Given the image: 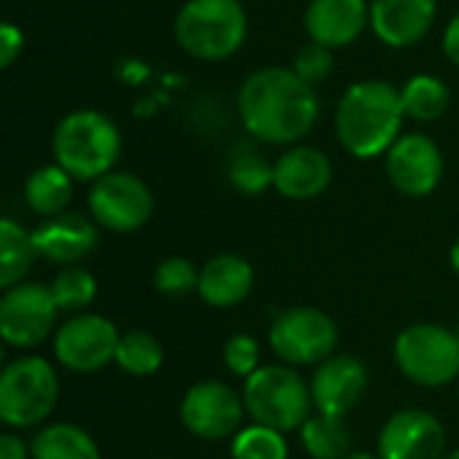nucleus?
Returning <instances> with one entry per match:
<instances>
[{"instance_id": "obj_23", "label": "nucleus", "mask_w": 459, "mask_h": 459, "mask_svg": "<svg viewBox=\"0 0 459 459\" xmlns=\"http://www.w3.org/2000/svg\"><path fill=\"white\" fill-rule=\"evenodd\" d=\"M30 457L32 459H100V449L94 438L67 422H56L35 433L30 444Z\"/></svg>"}, {"instance_id": "obj_37", "label": "nucleus", "mask_w": 459, "mask_h": 459, "mask_svg": "<svg viewBox=\"0 0 459 459\" xmlns=\"http://www.w3.org/2000/svg\"><path fill=\"white\" fill-rule=\"evenodd\" d=\"M344 459H379V457H374V455H363V452H358V455H347Z\"/></svg>"}, {"instance_id": "obj_30", "label": "nucleus", "mask_w": 459, "mask_h": 459, "mask_svg": "<svg viewBox=\"0 0 459 459\" xmlns=\"http://www.w3.org/2000/svg\"><path fill=\"white\" fill-rule=\"evenodd\" d=\"M153 285L161 296L169 299H183L188 293H194L199 288V272L194 269V264L188 258L172 255L164 258L156 272H153Z\"/></svg>"}, {"instance_id": "obj_28", "label": "nucleus", "mask_w": 459, "mask_h": 459, "mask_svg": "<svg viewBox=\"0 0 459 459\" xmlns=\"http://www.w3.org/2000/svg\"><path fill=\"white\" fill-rule=\"evenodd\" d=\"M48 288H51V296H54L59 312L86 309L97 296V280L81 266H65Z\"/></svg>"}, {"instance_id": "obj_13", "label": "nucleus", "mask_w": 459, "mask_h": 459, "mask_svg": "<svg viewBox=\"0 0 459 459\" xmlns=\"http://www.w3.org/2000/svg\"><path fill=\"white\" fill-rule=\"evenodd\" d=\"M387 178L395 191L422 199L430 196L444 178V153L425 132H409L387 151Z\"/></svg>"}, {"instance_id": "obj_24", "label": "nucleus", "mask_w": 459, "mask_h": 459, "mask_svg": "<svg viewBox=\"0 0 459 459\" xmlns=\"http://www.w3.org/2000/svg\"><path fill=\"white\" fill-rule=\"evenodd\" d=\"M38 258V250L32 245V231H24L16 221L3 218L0 221V288L8 290L19 285L32 264Z\"/></svg>"}, {"instance_id": "obj_5", "label": "nucleus", "mask_w": 459, "mask_h": 459, "mask_svg": "<svg viewBox=\"0 0 459 459\" xmlns=\"http://www.w3.org/2000/svg\"><path fill=\"white\" fill-rule=\"evenodd\" d=\"M245 411L255 425L290 433L304 428L309 409L315 406L309 385L285 366H261L245 379L242 390Z\"/></svg>"}, {"instance_id": "obj_11", "label": "nucleus", "mask_w": 459, "mask_h": 459, "mask_svg": "<svg viewBox=\"0 0 459 459\" xmlns=\"http://www.w3.org/2000/svg\"><path fill=\"white\" fill-rule=\"evenodd\" d=\"M118 331L102 315H78L59 325L54 336L56 360L73 374H97L116 360Z\"/></svg>"}, {"instance_id": "obj_22", "label": "nucleus", "mask_w": 459, "mask_h": 459, "mask_svg": "<svg viewBox=\"0 0 459 459\" xmlns=\"http://www.w3.org/2000/svg\"><path fill=\"white\" fill-rule=\"evenodd\" d=\"M401 105H403L406 118L430 124V121H438L449 110L452 91L444 78L433 73H417L401 86Z\"/></svg>"}, {"instance_id": "obj_36", "label": "nucleus", "mask_w": 459, "mask_h": 459, "mask_svg": "<svg viewBox=\"0 0 459 459\" xmlns=\"http://www.w3.org/2000/svg\"><path fill=\"white\" fill-rule=\"evenodd\" d=\"M452 266L459 272V239L452 245Z\"/></svg>"}, {"instance_id": "obj_16", "label": "nucleus", "mask_w": 459, "mask_h": 459, "mask_svg": "<svg viewBox=\"0 0 459 459\" xmlns=\"http://www.w3.org/2000/svg\"><path fill=\"white\" fill-rule=\"evenodd\" d=\"M371 32L387 48H411L422 43L438 16V0H368Z\"/></svg>"}, {"instance_id": "obj_9", "label": "nucleus", "mask_w": 459, "mask_h": 459, "mask_svg": "<svg viewBox=\"0 0 459 459\" xmlns=\"http://www.w3.org/2000/svg\"><path fill=\"white\" fill-rule=\"evenodd\" d=\"M89 215L100 229L113 234H132L153 215V194L132 172H108L89 188Z\"/></svg>"}, {"instance_id": "obj_3", "label": "nucleus", "mask_w": 459, "mask_h": 459, "mask_svg": "<svg viewBox=\"0 0 459 459\" xmlns=\"http://www.w3.org/2000/svg\"><path fill=\"white\" fill-rule=\"evenodd\" d=\"M121 129L94 108L65 113L51 134L54 161L78 183H94L113 172L121 159Z\"/></svg>"}, {"instance_id": "obj_14", "label": "nucleus", "mask_w": 459, "mask_h": 459, "mask_svg": "<svg viewBox=\"0 0 459 459\" xmlns=\"http://www.w3.org/2000/svg\"><path fill=\"white\" fill-rule=\"evenodd\" d=\"M444 425L422 409H403L382 428L379 459H444Z\"/></svg>"}, {"instance_id": "obj_39", "label": "nucleus", "mask_w": 459, "mask_h": 459, "mask_svg": "<svg viewBox=\"0 0 459 459\" xmlns=\"http://www.w3.org/2000/svg\"><path fill=\"white\" fill-rule=\"evenodd\" d=\"M455 333H457V339H459V325H457V331H455Z\"/></svg>"}, {"instance_id": "obj_6", "label": "nucleus", "mask_w": 459, "mask_h": 459, "mask_svg": "<svg viewBox=\"0 0 459 459\" xmlns=\"http://www.w3.org/2000/svg\"><path fill=\"white\" fill-rule=\"evenodd\" d=\"M59 401V377L38 355L8 363L0 374V422L16 430L40 425Z\"/></svg>"}, {"instance_id": "obj_10", "label": "nucleus", "mask_w": 459, "mask_h": 459, "mask_svg": "<svg viewBox=\"0 0 459 459\" xmlns=\"http://www.w3.org/2000/svg\"><path fill=\"white\" fill-rule=\"evenodd\" d=\"M59 307L51 288L38 282H19L0 299V336L16 350L43 344L56 325Z\"/></svg>"}, {"instance_id": "obj_18", "label": "nucleus", "mask_w": 459, "mask_h": 459, "mask_svg": "<svg viewBox=\"0 0 459 459\" xmlns=\"http://www.w3.org/2000/svg\"><path fill=\"white\" fill-rule=\"evenodd\" d=\"M100 242L97 223L78 212H62L56 218H46L32 231V245L40 258L51 264L73 266L94 253Z\"/></svg>"}, {"instance_id": "obj_15", "label": "nucleus", "mask_w": 459, "mask_h": 459, "mask_svg": "<svg viewBox=\"0 0 459 459\" xmlns=\"http://www.w3.org/2000/svg\"><path fill=\"white\" fill-rule=\"evenodd\" d=\"M304 30L312 43L331 51L347 48L371 30L368 0H309L304 8Z\"/></svg>"}, {"instance_id": "obj_20", "label": "nucleus", "mask_w": 459, "mask_h": 459, "mask_svg": "<svg viewBox=\"0 0 459 459\" xmlns=\"http://www.w3.org/2000/svg\"><path fill=\"white\" fill-rule=\"evenodd\" d=\"M253 282H255V272L245 258L218 255V258H210L199 269L196 293L202 296L204 304L215 309H231L250 296Z\"/></svg>"}, {"instance_id": "obj_7", "label": "nucleus", "mask_w": 459, "mask_h": 459, "mask_svg": "<svg viewBox=\"0 0 459 459\" xmlns=\"http://www.w3.org/2000/svg\"><path fill=\"white\" fill-rule=\"evenodd\" d=\"M395 363L414 385L444 387L459 379L457 333L436 323L409 325L395 339Z\"/></svg>"}, {"instance_id": "obj_29", "label": "nucleus", "mask_w": 459, "mask_h": 459, "mask_svg": "<svg viewBox=\"0 0 459 459\" xmlns=\"http://www.w3.org/2000/svg\"><path fill=\"white\" fill-rule=\"evenodd\" d=\"M234 459H288V441L280 430L266 425H250L231 441Z\"/></svg>"}, {"instance_id": "obj_34", "label": "nucleus", "mask_w": 459, "mask_h": 459, "mask_svg": "<svg viewBox=\"0 0 459 459\" xmlns=\"http://www.w3.org/2000/svg\"><path fill=\"white\" fill-rule=\"evenodd\" d=\"M441 48H444V56L459 67V11L449 19L446 30H444V38H441Z\"/></svg>"}, {"instance_id": "obj_38", "label": "nucleus", "mask_w": 459, "mask_h": 459, "mask_svg": "<svg viewBox=\"0 0 459 459\" xmlns=\"http://www.w3.org/2000/svg\"><path fill=\"white\" fill-rule=\"evenodd\" d=\"M444 459H459V449H457V452H452V455H446Z\"/></svg>"}, {"instance_id": "obj_17", "label": "nucleus", "mask_w": 459, "mask_h": 459, "mask_svg": "<svg viewBox=\"0 0 459 459\" xmlns=\"http://www.w3.org/2000/svg\"><path fill=\"white\" fill-rule=\"evenodd\" d=\"M368 387V371L366 366L352 355H331L323 360L312 377V401L320 414L328 417H344L358 406Z\"/></svg>"}, {"instance_id": "obj_12", "label": "nucleus", "mask_w": 459, "mask_h": 459, "mask_svg": "<svg viewBox=\"0 0 459 459\" xmlns=\"http://www.w3.org/2000/svg\"><path fill=\"white\" fill-rule=\"evenodd\" d=\"M245 401L226 382H199L180 403V420L186 430L202 441H223L239 433L245 420Z\"/></svg>"}, {"instance_id": "obj_8", "label": "nucleus", "mask_w": 459, "mask_h": 459, "mask_svg": "<svg viewBox=\"0 0 459 459\" xmlns=\"http://www.w3.org/2000/svg\"><path fill=\"white\" fill-rule=\"evenodd\" d=\"M269 344L290 366H320L339 344L336 323L315 307H293L274 317Z\"/></svg>"}, {"instance_id": "obj_1", "label": "nucleus", "mask_w": 459, "mask_h": 459, "mask_svg": "<svg viewBox=\"0 0 459 459\" xmlns=\"http://www.w3.org/2000/svg\"><path fill=\"white\" fill-rule=\"evenodd\" d=\"M237 116L255 143L296 145L315 129L320 100L315 86L299 78L293 67L266 65L239 83Z\"/></svg>"}, {"instance_id": "obj_33", "label": "nucleus", "mask_w": 459, "mask_h": 459, "mask_svg": "<svg viewBox=\"0 0 459 459\" xmlns=\"http://www.w3.org/2000/svg\"><path fill=\"white\" fill-rule=\"evenodd\" d=\"M24 51V32L13 22L0 24V67L8 70Z\"/></svg>"}, {"instance_id": "obj_32", "label": "nucleus", "mask_w": 459, "mask_h": 459, "mask_svg": "<svg viewBox=\"0 0 459 459\" xmlns=\"http://www.w3.org/2000/svg\"><path fill=\"white\" fill-rule=\"evenodd\" d=\"M258 360H261V347H258V342L250 333H237L223 347V363H226V368L231 374L242 377V379H247L250 374H255L261 368Z\"/></svg>"}, {"instance_id": "obj_35", "label": "nucleus", "mask_w": 459, "mask_h": 459, "mask_svg": "<svg viewBox=\"0 0 459 459\" xmlns=\"http://www.w3.org/2000/svg\"><path fill=\"white\" fill-rule=\"evenodd\" d=\"M0 459H27V446L13 433L0 436Z\"/></svg>"}, {"instance_id": "obj_27", "label": "nucleus", "mask_w": 459, "mask_h": 459, "mask_svg": "<svg viewBox=\"0 0 459 459\" xmlns=\"http://www.w3.org/2000/svg\"><path fill=\"white\" fill-rule=\"evenodd\" d=\"M229 180L239 194L255 196L264 194L266 188H274V164H269L264 156H258L253 148H239L234 151L229 161Z\"/></svg>"}, {"instance_id": "obj_19", "label": "nucleus", "mask_w": 459, "mask_h": 459, "mask_svg": "<svg viewBox=\"0 0 459 459\" xmlns=\"http://www.w3.org/2000/svg\"><path fill=\"white\" fill-rule=\"evenodd\" d=\"M333 180L331 159L312 145H293L274 161V188L293 202H309L325 194Z\"/></svg>"}, {"instance_id": "obj_21", "label": "nucleus", "mask_w": 459, "mask_h": 459, "mask_svg": "<svg viewBox=\"0 0 459 459\" xmlns=\"http://www.w3.org/2000/svg\"><path fill=\"white\" fill-rule=\"evenodd\" d=\"M73 178L54 161L30 172L24 183V202L40 218H56L73 199Z\"/></svg>"}, {"instance_id": "obj_2", "label": "nucleus", "mask_w": 459, "mask_h": 459, "mask_svg": "<svg viewBox=\"0 0 459 459\" xmlns=\"http://www.w3.org/2000/svg\"><path fill=\"white\" fill-rule=\"evenodd\" d=\"M401 89L382 78H363L347 86L333 113V129L342 148L355 159L387 156L403 134Z\"/></svg>"}, {"instance_id": "obj_4", "label": "nucleus", "mask_w": 459, "mask_h": 459, "mask_svg": "<svg viewBox=\"0 0 459 459\" xmlns=\"http://www.w3.org/2000/svg\"><path fill=\"white\" fill-rule=\"evenodd\" d=\"M172 35L191 59L223 62L247 40V11L239 0H186Z\"/></svg>"}, {"instance_id": "obj_25", "label": "nucleus", "mask_w": 459, "mask_h": 459, "mask_svg": "<svg viewBox=\"0 0 459 459\" xmlns=\"http://www.w3.org/2000/svg\"><path fill=\"white\" fill-rule=\"evenodd\" d=\"M350 428L339 417H309L301 428V444L312 459H344L350 452Z\"/></svg>"}, {"instance_id": "obj_26", "label": "nucleus", "mask_w": 459, "mask_h": 459, "mask_svg": "<svg viewBox=\"0 0 459 459\" xmlns=\"http://www.w3.org/2000/svg\"><path fill=\"white\" fill-rule=\"evenodd\" d=\"M116 363L129 377H153L164 363V350L156 336L145 331H129L118 339Z\"/></svg>"}, {"instance_id": "obj_31", "label": "nucleus", "mask_w": 459, "mask_h": 459, "mask_svg": "<svg viewBox=\"0 0 459 459\" xmlns=\"http://www.w3.org/2000/svg\"><path fill=\"white\" fill-rule=\"evenodd\" d=\"M290 67H293L296 75L304 78L309 86H320V83L328 81L331 73H333V51L325 48V46H320V43H312V40H309L307 46L299 48V54L293 56V65H290Z\"/></svg>"}]
</instances>
